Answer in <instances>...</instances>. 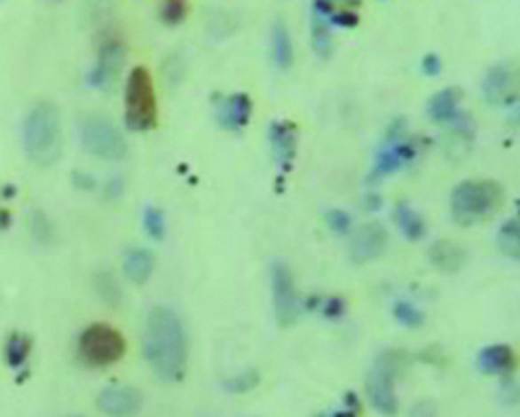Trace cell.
Returning <instances> with one entry per match:
<instances>
[{
    "mask_svg": "<svg viewBox=\"0 0 520 417\" xmlns=\"http://www.w3.org/2000/svg\"><path fill=\"white\" fill-rule=\"evenodd\" d=\"M144 406V396L135 387H106L98 396V409L111 417H132Z\"/></svg>",
    "mask_w": 520,
    "mask_h": 417,
    "instance_id": "cell-14",
    "label": "cell"
},
{
    "mask_svg": "<svg viewBox=\"0 0 520 417\" xmlns=\"http://www.w3.org/2000/svg\"><path fill=\"white\" fill-rule=\"evenodd\" d=\"M483 98L492 106H512L520 99V67L512 62H499L483 80Z\"/></svg>",
    "mask_w": 520,
    "mask_h": 417,
    "instance_id": "cell-9",
    "label": "cell"
},
{
    "mask_svg": "<svg viewBox=\"0 0 520 417\" xmlns=\"http://www.w3.org/2000/svg\"><path fill=\"white\" fill-rule=\"evenodd\" d=\"M410 417H435V405L432 402H419V405L413 406L410 411Z\"/></svg>",
    "mask_w": 520,
    "mask_h": 417,
    "instance_id": "cell-35",
    "label": "cell"
},
{
    "mask_svg": "<svg viewBox=\"0 0 520 417\" xmlns=\"http://www.w3.org/2000/svg\"><path fill=\"white\" fill-rule=\"evenodd\" d=\"M395 221H397L399 232L404 234L408 241L417 243L426 237L428 232L426 219H423V216L419 215L413 206H408V203H399V206L395 208Z\"/></svg>",
    "mask_w": 520,
    "mask_h": 417,
    "instance_id": "cell-20",
    "label": "cell"
},
{
    "mask_svg": "<svg viewBox=\"0 0 520 417\" xmlns=\"http://www.w3.org/2000/svg\"><path fill=\"white\" fill-rule=\"evenodd\" d=\"M380 201H382L380 194H368V197H366L368 206L366 208H368V210H377V208H380Z\"/></svg>",
    "mask_w": 520,
    "mask_h": 417,
    "instance_id": "cell-36",
    "label": "cell"
},
{
    "mask_svg": "<svg viewBox=\"0 0 520 417\" xmlns=\"http://www.w3.org/2000/svg\"><path fill=\"white\" fill-rule=\"evenodd\" d=\"M154 271V256L146 248H132L124 256V276L132 285H144Z\"/></svg>",
    "mask_w": 520,
    "mask_h": 417,
    "instance_id": "cell-19",
    "label": "cell"
},
{
    "mask_svg": "<svg viewBox=\"0 0 520 417\" xmlns=\"http://www.w3.org/2000/svg\"><path fill=\"white\" fill-rule=\"evenodd\" d=\"M159 16L166 25H181L188 18V3L185 0H163L159 7Z\"/></svg>",
    "mask_w": 520,
    "mask_h": 417,
    "instance_id": "cell-27",
    "label": "cell"
},
{
    "mask_svg": "<svg viewBox=\"0 0 520 417\" xmlns=\"http://www.w3.org/2000/svg\"><path fill=\"white\" fill-rule=\"evenodd\" d=\"M269 280H272V298H273V314L276 323L280 327H291L300 319L303 311V298H300L298 287H295L294 274L289 265L282 261H273L269 265Z\"/></svg>",
    "mask_w": 520,
    "mask_h": 417,
    "instance_id": "cell-8",
    "label": "cell"
},
{
    "mask_svg": "<svg viewBox=\"0 0 520 417\" xmlns=\"http://www.w3.org/2000/svg\"><path fill=\"white\" fill-rule=\"evenodd\" d=\"M408 366V356L399 349H389L377 356L375 365L366 375V397L377 413L392 417L399 411L395 384Z\"/></svg>",
    "mask_w": 520,
    "mask_h": 417,
    "instance_id": "cell-4",
    "label": "cell"
},
{
    "mask_svg": "<svg viewBox=\"0 0 520 417\" xmlns=\"http://www.w3.org/2000/svg\"><path fill=\"white\" fill-rule=\"evenodd\" d=\"M311 44L313 51L318 58L327 60L333 53V38H331V27L325 20H320L318 16H313L311 20Z\"/></svg>",
    "mask_w": 520,
    "mask_h": 417,
    "instance_id": "cell-24",
    "label": "cell"
},
{
    "mask_svg": "<svg viewBox=\"0 0 520 417\" xmlns=\"http://www.w3.org/2000/svg\"><path fill=\"white\" fill-rule=\"evenodd\" d=\"M141 349L159 380L168 384L184 380L188 369V335L170 307H153L148 311Z\"/></svg>",
    "mask_w": 520,
    "mask_h": 417,
    "instance_id": "cell-1",
    "label": "cell"
},
{
    "mask_svg": "<svg viewBox=\"0 0 520 417\" xmlns=\"http://www.w3.org/2000/svg\"><path fill=\"white\" fill-rule=\"evenodd\" d=\"M461 95L463 93H461L456 86L437 90L430 98V102H428V117H430L432 122H437V124H450V122H454L456 117L461 115Z\"/></svg>",
    "mask_w": 520,
    "mask_h": 417,
    "instance_id": "cell-17",
    "label": "cell"
},
{
    "mask_svg": "<svg viewBox=\"0 0 520 417\" xmlns=\"http://www.w3.org/2000/svg\"><path fill=\"white\" fill-rule=\"evenodd\" d=\"M80 139L84 151L104 161H120L129 153L122 130L104 115H84L80 120Z\"/></svg>",
    "mask_w": 520,
    "mask_h": 417,
    "instance_id": "cell-7",
    "label": "cell"
},
{
    "mask_svg": "<svg viewBox=\"0 0 520 417\" xmlns=\"http://www.w3.org/2000/svg\"><path fill=\"white\" fill-rule=\"evenodd\" d=\"M389 248V232L382 224H364L353 232L349 254L355 263H371Z\"/></svg>",
    "mask_w": 520,
    "mask_h": 417,
    "instance_id": "cell-12",
    "label": "cell"
},
{
    "mask_svg": "<svg viewBox=\"0 0 520 417\" xmlns=\"http://www.w3.org/2000/svg\"><path fill=\"white\" fill-rule=\"evenodd\" d=\"M392 316L399 325L408 329H419L423 325V314L408 301H397L395 307H392Z\"/></svg>",
    "mask_w": 520,
    "mask_h": 417,
    "instance_id": "cell-26",
    "label": "cell"
},
{
    "mask_svg": "<svg viewBox=\"0 0 520 417\" xmlns=\"http://www.w3.org/2000/svg\"><path fill=\"white\" fill-rule=\"evenodd\" d=\"M126 62V47L120 38H108L104 40L102 47L98 51V60L95 67L89 71L86 80L95 89H108L113 86L117 78H120L122 69H124Z\"/></svg>",
    "mask_w": 520,
    "mask_h": 417,
    "instance_id": "cell-10",
    "label": "cell"
},
{
    "mask_svg": "<svg viewBox=\"0 0 520 417\" xmlns=\"http://www.w3.org/2000/svg\"><path fill=\"white\" fill-rule=\"evenodd\" d=\"M325 221L328 225V230L335 234H346L351 228H353V219L346 210H340V208H333L325 215Z\"/></svg>",
    "mask_w": 520,
    "mask_h": 417,
    "instance_id": "cell-31",
    "label": "cell"
},
{
    "mask_svg": "<svg viewBox=\"0 0 520 417\" xmlns=\"http://www.w3.org/2000/svg\"><path fill=\"white\" fill-rule=\"evenodd\" d=\"M49 3H60V0H49Z\"/></svg>",
    "mask_w": 520,
    "mask_h": 417,
    "instance_id": "cell-37",
    "label": "cell"
},
{
    "mask_svg": "<svg viewBox=\"0 0 520 417\" xmlns=\"http://www.w3.org/2000/svg\"><path fill=\"white\" fill-rule=\"evenodd\" d=\"M95 292L99 294V298H102L106 305L117 307L122 303V287L111 271H99V274L95 276Z\"/></svg>",
    "mask_w": 520,
    "mask_h": 417,
    "instance_id": "cell-25",
    "label": "cell"
},
{
    "mask_svg": "<svg viewBox=\"0 0 520 417\" xmlns=\"http://www.w3.org/2000/svg\"><path fill=\"white\" fill-rule=\"evenodd\" d=\"M428 258H430V263L439 271L456 274V271L465 265L468 254H465L463 248L456 246L454 241H450V239H439V241L432 243L430 250H428Z\"/></svg>",
    "mask_w": 520,
    "mask_h": 417,
    "instance_id": "cell-18",
    "label": "cell"
},
{
    "mask_svg": "<svg viewBox=\"0 0 520 417\" xmlns=\"http://www.w3.org/2000/svg\"><path fill=\"white\" fill-rule=\"evenodd\" d=\"M272 58L278 69H289L294 65V43L289 29L280 20L272 29Z\"/></svg>",
    "mask_w": 520,
    "mask_h": 417,
    "instance_id": "cell-21",
    "label": "cell"
},
{
    "mask_svg": "<svg viewBox=\"0 0 520 417\" xmlns=\"http://www.w3.org/2000/svg\"><path fill=\"white\" fill-rule=\"evenodd\" d=\"M217 120L227 130H243L252 120V98L245 93H232L217 106Z\"/></svg>",
    "mask_w": 520,
    "mask_h": 417,
    "instance_id": "cell-15",
    "label": "cell"
},
{
    "mask_svg": "<svg viewBox=\"0 0 520 417\" xmlns=\"http://www.w3.org/2000/svg\"><path fill=\"white\" fill-rule=\"evenodd\" d=\"M22 146L31 164L49 168L62 155V122L60 111L51 102H38L25 117Z\"/></svg>",
    "mask_w": 520,
    "mask_h": 417,
    "instance_id": "cell-2",
    "label": "cell"
},
{
    "mask_svg": "<svg viewBox=\"0 0 520 417\" xmlns=\"http://www.w3.org/2000/svg\"><path fill=\"white\" fill-rule=\"evenodd\" d=\"M496 246H499L500 254L520 261V215L500 225L499 234H496Z\"/></svg>",
    "mask_w": 520,
    "mask_h": 417,
    "instance_id": "cell-22",
    "label": "cell"
},
{
    "mask_svg": "<svg viewBox=\"0 0 520 417\" xmlns=\"http://www.w3.org/2000/svg\"><path fill=\"white\" fill-rule=\"evenodd\" d=\"M503 188L492 179L461 181L450 194V212L453 219L463 228L478 224L494 215L503 206Z\"/></svg>",
    "mask_w": 520,
    "mask_h": 417,
    "instance_id": "cell-3",
    "label": "cell"
},
{
    "mask_svg": "<svg viewBox=\"0 0 520 417\" xmlns=\"http://www.w3.org/2000/svg\"><path fill=\"white\" fill-rule=\"evenodd\" d=\"M124 120L135 133H144L157 124V93L153 75L146 67H135L126 80Z\"/></svg>",
    "mask_w": 520,
    "mask_h": 417,
    "instance_id": "cell-5",
    "label": "cell"
},
{
    "mask_svg": "<svg viewBox=\"0 0 520 417\" xmlns=\"http://www.w3.org/2000/svg\"><path fill=\"white\" fill-rule=\"evenodd\" d=\"M126 353L124 335L106 323L89 325L77 338V356L86 366L104 369L120 362Z\"/></svg>",
    "mask_w": 520,
    "mask_h": 417,
    "instance_id": "cell-6",
    "label": "cell"
},
{
    "mask_svg": "<svg viewBox=\"0 0 520 417\" xmlns=\"http://www.w3.org/2000/svg\"><path fill=\"white\" fill-rule=\"evenodd\" d=\"M260 382V375L256 369H245L240 371L239 375H234V378L225 380V389L232 393H248L252 391V389H256Z\"/></svg>",
    "mask_w": 520,
    "mask_h": 417,
    "instance_id": "cell-28",
    "label": "cell"
},
{
    "mask_svg": "<svg viewBox=\"0 0 520 417\" xmlns=\"http://www.w3.org/2000/svg\"><path fill=\"white\" fill-rule=\"evenodd\" d=\"M144 230L150 239L162 241L166 237V216H163V212L157 210V208H148L144 212Z\"/></svg>",
    "mask_w": 520,
    "mask_h": 417,
    "instance_id": "cell-29",
    "label": "cell"
},
{
    "mask_svg": "<svg viewBox=\"0 0 520 417\" xmlns=\"http://www.w3.org/2000/svg\"><path fill=\"white\" fill-rule=\"evenodd\" d=\"M318 307H320V311L328 319H340L342 314H344V301L337 296H331V298H322V301H318Z\"/></svg>",
    "mask_w": 520,
    "mask_h": 417,
    "instance_id": "cell-32",
    "label": "cell"
},
{
    "mask_svg": "<svg viewBox=\"0 0 520 417\" xmlns=\"http://www.w3.org/2000/svg\"><path fill=\"white\" fill-rule=\"evenodd\" d=\"M267 138L273 153V160H276L280 172H289V168L295 160V153H298V129H295V124L287 120L272 122Z\"/></svg>",
    "mask_w": 520,
    "mask_h": 417,
    "instance_id": "cell-13",
    "label": "cell"
},
{
    "mask_svg": "<svg viewBox=\"0 0 520 417\" xmlns=\"http://www.w3.org/2000/svg\"><path fill=\"white\" fill-rule=\"evenodd\" d=\"M477 366L485 375H508L516 369V353L509 344H490L478 351Z\"/></svg>",
    "mask_w": 520,
    "mask_h": 417,
    "instance_id": "cell-16",
    "label": "cell"
},
{
    "mask_svg": "<svg viewBox=\"0 0 520 417\" xmlns=\"http://www.w3.org/2000/svg\"><path fill=\"white\" fill-rule=\"evenodd\" d=\"M441 69H444V62H441V58L437 53H428L422 60V71L426 75H439Z\"/></svg>",
    "mask_w": 520,
    "mask_h": 417,
    "instance_id": "cell-33",
    "label": "cell"
},
{
    "mask_svg": "<svg viewBox=\"0 0 520 417\" xmlns=\"http://www.w3.org/2000/svg\"><path fill=\"white\" fill-rule=\"evenodd\" d=\"M31 353V338L25 334H12L4 342V360H7L9 366L18 369V366L25 365L29 360Z\"/></svg>",
    "mask_w": 520,
    "mask_h": 417,
    "instance_id": "cell-23",
    "label": "cell"
},
{
    "mask_svg": "<svg viewBox=\"0 0 520 417\" xmlns=\"http://www.w3.org/2000/svg\"><path fill=\"white\" fill-rule=\"evenodd\" d=\"M73 184H75V188L80 190H95V179L91 175H86V172H73Z\"/></svg>",
    "mask_w": 520,
    "mask_h": 417,
    "instance_id": "cell-34",
    "label": "cell"
},
{
    "mask_svg": "<svg viewBox=\"0 0 520 417\" xmlns=\"http://www.w3.org/2000/svg\"><path fill=\"white\" fill-rule=\"evenodd\" d=\"M31 234L38 243H49L53 241V225L43 212H31Z\"/></svg>",
    "mask_w": 520,
    "mask_h": 417,
    "instance_id": "cell-30",
    "label": "cell"
},
{
    "mask_svg": "<svg viewBox=\"0 0 520 417\" xmlns=\"http://www.w3.org/2000/svg\"><path fill=\"white\" fill-rule=\"evenodd\" d=\"M417 155V144L413 139H401V133H397L395 129L389 130V139H386L384 146L380 148L375 157V168H373V179H380V177L397 172L401 166L410 164Z\"/></svg>",
    "mask_w": 520,
    "mask_h": 417,
    "instance_id": "cell-11",
    "label": "cell"
}]
</instances>
